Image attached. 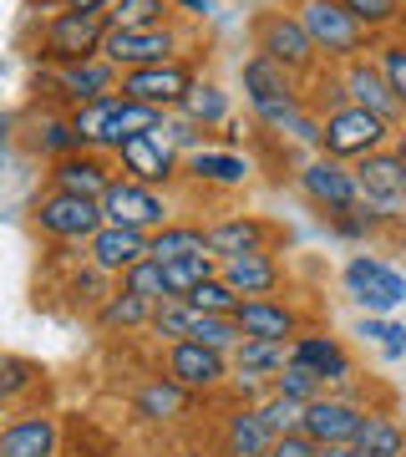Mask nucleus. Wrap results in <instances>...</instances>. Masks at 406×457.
Listing matches in <instances>:
<instances>
[{"label": "nucleus", "mask_w": 406, "mask_h": 457, "mask_svg": "<svg viewBox=\"0 0 406 457\" xmlns=\"http://www.w3.org/2000/svg\"><path fill=\"white\" fill-rule=\"evenodd\" d=\"M239 87H244V102H249V117L264 132H279L290 117L305 112V82L290 66L269 62L264 51H249L239 62Z\"/></svg>", "instance_id": "f257e3e1"}, {"label": "nucleus", "mask_w": 406, "mask_h": 457, "mask_svg": "<svg viewBox=\"0 0 406 457\" xmlns=\"http://www.w3.org/2000/svg\"><path fill=\"white\" fill-rule=\"evenodd\" d=\"M290 5H294V16L305 21L310 41L320 46L325 66H351L356 56H371V51L381 46L341 0H290Z\"/></svg>", "instance_id": "f03ea898"}, {"label": "nucleus", "mask_w": 406, "mask_h": 457, "mask_svg": "<svg viewBox=\"0 0 406 457\" xmlns=\"http://www.w3.org/2000/svg\"><path fill=\"white\" fill-rule=\"evenodd\" d=\"M249 41H254V51H264L269 62L290 66L300 82H310V77L325 66L320 46L310 41L305 21L294 16V5H264L260 16L249 21Z\"/></svg>", "instance_id": "7ed1b4c3"}, {"label": "nucleus", "mask_w": 406, "mask_h": 457, "mask_svg": "<svg viewBox=\"0 0 406 457\" xmlns=\"http://www.w3.org/2000/svg\"><path fill=\"white\" fill-rule=\"evenodd\" d=\"M107 11H51L41 21V66L92 62L107 46Z\"/></svg>", "instance_id": "20e7f679"}, {"label": "nucleus", "mask_w": 406, "mask_h": 457, "mask_svg": "<svg viewBox=\"0 0 406 457\" xmlns=\"http://www.w3.org/2000/svg\"><path fill=\"white\" fill-rule=\"evenodd\" d=\"M31 224L41 239H56V245H92L97 239V228L107 224V213H102V198H77V194H46L31 198Z\"/></svg>", "instance_id": "39448f33"}, {"label": "nucleus", "mask_w": 406, "mask_h": 457, "mask_svg": "<svg viewBox=\"0 0 406 457\" xmlns=\"http://www.w3.org/2000/svg\"><path fill=\"white\" fill-rule=\"evenodd\" d=\"M341 285L360 315H396L406 305V275L381 254H351L341 270Z\"/></svg>", "instance_id": "423d86ee"}, {"label": "nucleus", "mask_w": 406, "mask_h": 457, "mask_svg": "<svg viewBox=\"0 0 406 457\" xmlns=\"http://www.w3.org/2000/svg\"><path fill=\"white\" fill-rule=\"evenodd\" d=\"M188 46H194V31L178 26V21H168V26H147V31H107L102 56H107L117 71H143V66L178 62Z\"/></svg>", "instance_id": "0eeeda50"}, {"label": "nucleus", "mask_w": 406, "mask_h": 457, "mask_svg": "<svg viewBox=\"0 0 406 457\" xmlns=\"http://www.w3.org/2000/svg\"><path fill=\"white\" fill-rule=\"evenodd\" d=\"M391 137H396V122H386V117L366 112V107H341V112L325 117V158H341V163H360V158H371V153H381V147H391Z\"/></svg>", "instance_id": "6e6552de"}, {"label": "nucleus", "mask_w": 406, "mask_h": 457, "mask_svg": "<svg viewBox=\"0 0 406 457\" xmlns=\"http://www.w3.org/2000/svg\"><path fill=\"white\" fill-rule=\"evenodd\" d=\"M294 183H300V194H305L310 209H320V219H341V213L360 209L356 163H341V158L310 153V163L294 173Z\"/></svg>", "instance_id": "1a4fd4ad"}, {"label": "nucleus", "mask_w": 406, "mask_h": 457, "mask_svg": "<svg viewBox=\"0 0 406 457\" xmlns=\"http://www.w3.org/2000/svg\"><path fill=\"white\" fill-rule=\"evenodd\" d=\"M158 371L173 376V381H178V386H188L194 396H219V392H228L234 356L213 351V345H198V341H178V345H162Z\"/></svg>", "instance_id": "9d476101"}, {"label": "nucleus", "mask_w": 406, "mask_h": 457, "mask_svg": "<svg viewBox=\"0 0 406 457\" xmlns=\"http://www.w3.org/2000/svg\"><path fill=\"white\" fill-rule=\"evenodd\" d=\"M112 158H117V173H122V179L147 183V188H173V183L183 179V153L173 147V137L162 128L128 137Z\"/></svg>", "instance_id": "9b49d317"}, {"label": "nucleus", "mask_w": 406, "mask_h": 457, "mask_svg": "<svg viewBox=\"0 0 406 457\" xmlns=\"http://www.w3.org/2000/svg\"><path fill=\"white\" fill-rule=\"evenodd\" d=\"M102 213H107V224L143 228V234H158V228H168L178 219L168 188H147V183H132V179H122V173L112 179V188L102 198Z\"/></svg>", "instance_id": "f8f14e48"}, {"label": "nucleus", "mask_w": 406, "mask_h": 457, "mask_svg": "<svg viewBox=\"0 0 406 457\" xmlns=\"http://www.w3.org/2000/svg\"><path fill=\"white\" fill-rule=\"evenodd\" d=\"M36 82H46L51 97L62 102L66 112H77L87 102L112 97L117 87H122V71L107 56H92V62H71V66H46V77H36Z\"/></svg>", "instance_id": "ddd939ff"}, {"label": "nucleus", "mask_w": 406, "mask_h": 457, "mask_svg": "<svg viewBox=\"0 0 406 457\" xmlns=\"http://www.w3.org/2000/svg\"><path fill=\"white\" fill-rule=\"evenodd\" d=\"M356 183H360V204L376 209L381 219H406V158L396 147H381L371 158L356 163Z\"/></svg>", "instance_id": "4468645a"}, {"label": "nucleus", "mask_w": 406, "mask_h": 457, "mask_svg": "<svg viewBox=\"0 0 406 457\" xmlns=\"http://www.w3.org/2000/svg\"><path fill=\"white\" fill-rule=\"evenodd\" d=\"M198 71L188 56H178V62H162V66H143V71H122V97L132 102H147V107H162V112H178L183 97L194 92Z\"/></svg>", "instance_id": "2eb2a0df"}, {"label": "nucleus", "mask_w": 406, "mask_h": 457, "mask_svg": "<svg viewBox=\"0 0 406 457\" xmlns=\"http://www.w3.org/2000/svg\"><path fill=\"white\" fill-rule=\"evenodd\" d=\"M285 228L264 213H224L209 224V249L219 260H244V254H275Z\"/></svg>", "instance_id": "dca6fc26"}, {"label": "nucleus", "mask_w": 406, "mask_h": 457, "mask_svg": "<svg viewBox=\"0 0 406 457\" xmlns=\"http://www.w3.org/2000/svg\"><path fill=\"white\" fill-rule=\"evenodd\" d=\"M366 402H356V396H341V392H325L320 402H310L305 407V422H300V432L305 437H315L320 447H345V442L360 437V427H366Z\"/></svg>", "instance_id": "f3484780"}, {"label": "nucleus", "mask_w": 406, "mask_h": 457, "mask_svg": "<svg viewBox=\"0 0 406 457\" xmlns=\"http://www.w3.org/2000/svg\"><path fill=\"white\" fill-rule=\"evenodd\" d=\"M143 260H153V234H143V228L102 224L97 239L87 245V264H97L102 275H112V279H122L128 270H137Z\"/></svg>", "instance_id": "a211bd4d"}, {"label": "nucleus", "mask_w": 406, "mask_h": 457, "mask_svg": "<svg viewBox=\"0 0 406 457\" xmlns=\"http://www.w3.org/2000/svg\"><path fill=\"white\" fill-rule=\"evenodd\" d=\"M117 179V158H107V153H77V158H62V163L46 168V188H56V194H77V198H107V188H112Z\"/></svg>", "instance_id": "6ab92c4d"}, {"label": "nucleus", "mask_w": 406, "mask_h": 457, "mask_svg": "<svg viewBox=\"0 0 406 457\" xmlns=\"http://www.w3.org/2000/svg\"><path fill=\"white\" fill-rule=\"evenodd\" d=\"M290 351H294L300 366H310L315 376H325L330 392H341V386L356 381V361H351V351H345L341 336H330V330H300V341H294Z\"/></svg>", "instance_id": "aec40b11"}, {"label": "nucleus", "mask_w": 406, "mask_h": 457, "mask_svg": "<svg viewBox=\"0 0 406 457\" xmlns=\"http://www.w3.org/2000/svg\"><path fill=\"white\" fill-rule=\"evenodd\" d=\"M341 71H345V92H351V102H356V107H366V112L386 117V122H396V128H402L406 107H402V97L391 92L386 71H381V62H376V56H356V62L341 66Z\"/></svg>", "instance_id": "412c9836"}, {"label": "nucleus", "mask_w": 406, "mask_h": 457, "mask_svg": "<svg viewBox=\"0 0 406 457\" xmlns=\"http://www.w3.org/2000/svg\"><path fill=\"white\" fill-rule=\"evenodd\" d=\"M244 326L249 341H300V330H305V315L294 311L290 300H279V295H264V300H244L239 315H234Z\"/></svg>", "instance_id": "4be33fe9"}, {"label": "nucleus", "mask_w": 406, "mask_h": 457, "mask_svg": "<svg viewBox=\"0 0 406 457\" xmlns=\"http://www.w3.org/2000/svg\"><path fill=\"white\" fill-rule=\"evenodd\" d=\"M62 422L51 411H16L0 427V457H56Z\"/></svg>", "instance_id": "5701e85b"}, {"label": "nucleus", "mask_w": 406, "mask_h": 457, "mask_svg": "<svg viewBox=\"0 0 406 457\" xmlns=\"http://www.w3.org/2000/svg\"><path fill=\"white\" fill-rule=\"evenodd\" d=\"M194 402L198 396L188 392V386H178L173 376H147L143 386H137V396H132V417L137 422H147V427H173V422H183L188 411H194Z\"/></svg>", "instance_id": "b1692460"}, {"label": "nucleus", "mask_w": 406, "mask_h": 457, "mask_svg": "<svg viewBox=\"0 0 406 457\" xmlns=\"http://www.w3.org/2000/svg\"><path fill=\"white\" fill-rule=\"evenodd\" d=\"M249 173H254V163L234 147H198L183 158V179L203 183V188H244Z\"/></svg>", "instance_id": "393cba45"}, {"label": "nucleus", "mask_w": 406, "mask_h": 457, "mask_svg": "<svg viewBox=\"0 0 406 457\" xmlns=\"http://www.w3.org/2000/svg\"><path fill=\"white\" fill-rule=\"evenodd\" d=\"M275 453V432L264 427L260 407H234L219 422V457H269Z\"/></svg>", "instance_id": "a878e982"}, {"label": "nucleus", "mask_w": 406, "mask_h": 457, "mask_svg": "<svg viewBox=\"0 0 406 457\" xmlns=\"http://www.w3.org/2000/svg\"><path fill=\"white\" fill-rule=\"evenodd\" d=\"M219 275L244 295V300H264V295H279L285 285V264L275 254H244V260H224Z\"/></svg>", "instance_id": "bb28decb"}, {"label": "nucleus", "mask_w": 406, "mask_h": 457, "mask_svg": "<svg viewBox=\"0 0 406 457\" xmlns=\"http://www.w3.org/2000/svg\"><path fill=\"white\" fill-rule=\"evenodd\" d=\"M31 153H36V158H46V168L62 163V158L87 153V143H81L71 112H36V122H31Z\"/></svg>", "instance_id": "cd10ccee"}, {"label": "nucleus", "mask_w": 406, "mask_h": 457, "mask_svg": "<svg viewBox=\"0 0 406 457\" xmlns=\"http://www.w3.org/2000/svg\"><path fill=\"white\" fill-rule=\"evenodd\" d=\"M194 254H213L209 249V224H198V219H173L168 228L153 234V260L158 264L194 260Z\"/></svg>", "instance_id": "c85d7f7f"}, {"label": "nucleus", "mask_w": 406, "mask_h": 457, "mask_svg": "<svg viewBox=\"0 0 406 457\" xmlns=\"http://www.w3.org/2000/svg\"><path fill=\"white\" fill-rule=\"evenodd\" d=\"M122 92H112V97H102V102H87V107H77L71 112V122H77L81 132V143L92 147V153H107L112 158V128H117V112H122Z\"/></svg>", "instance_id": "c756f323"}, {"label": "nucleus", "mask_w": 406, "mask_h": 457, "mask_svg": "<svg viewBox=\"0 0 406 457\" xmlns=\"http://www.w3.org/2000/svg\"><path fill=\"white\" fill-rule=\"evenodd\" d=\"M153 315H158V305L153 300H143V295H132L128 285H117L112 295H107V305L97 311V326L102 330H147L153 326Z\"/></svg>", "instance_id": "7c9ffc66"}, {"label": "nucleus", "mask_w": 406, "mask_h": 457, "mask_svg": "<svg viewBox=\"0 0 406 457\" xmlns=\"http://www.w3.org/2000/svg\"><path fill=\"white\" fill-rule=\"evenodd\" d=\"M178 112H183V117H194L198 128H228V122H234V97H228V92L213 82V77H198L194 92L183 97Z\"/></svg>", "instance_id": "2f4dec72"}, {"label": "nucleus", "mask_w": 406, "mask_h": 457, "mask_svg": "<svg viewBox=\"0 0 406 457\" xmlns=\"http://www.w3.org/2000/svg\"><path fill=\"white\" fill-rule=\"evenodd\" d=\"M360 457H406V427L391 417V411H366V427L356 437Z\"/></svg>", "instance_id": "473e14b6"}, {"label": "nucleus", "mask_w": 406, "mask_h": 457, "mask_svg": "<svg viewBox=\"0 0 406 457\" xmlns=\"http://www.w3.org/2000/svg\"><path fill=\"white\" fill-rule=\"evenodd\" d=\"M290 361H294L290 341H249V336H244V345H239V351H234V371L264 376V381L275 386V376L285 371Z\"/></svg>", "instance_id": "72a5a7b5"}, {"label": "nucleus", "mask_w": 406, "mask_h": 457, "mask_svg": "<svg viewBox=\"0 0 406 457\" xmlns=\"http://www.w3.org/2000/svg\"><path fill=\"white\" fill-rule=\"evenodd\" d=\"M41 386H46V371H41L36 361L16 356V351H11V356H0V402H5L11 411H16L31 392H41Z\"/></svg>", "instance_id": "f704fd0d"}, {"label": "nucleus", "mask_w": 406, "mask_h": 457, "mask_svg": "<svg viewBox=\"0 0 406 457\" xmlns=\"http://www.w3.org/2000/svg\"><path fill=\"white\" fill-rule=\"evenodd\" d=\"M168 21H178L173 0H112V11H107L112 31H147V26H168Z\"/></svg>", "instance_id": "c9c22d12"}, {"label": "nucleus", "mask_w": 406, "mask_h": 457, "mask_svg": "<svg viewBox=\"0 0 406 457\" xmlns=\"http://www.w3.org/2000/svg\"><path fill=\"white\" fill-rule=\"evenodd\" d=\"M305 107L315 117H330V112H341V107H351V92H345V71L341 66H320L315 77L305 82Z\"/></svg>", "instance_id": "e433bc0d"}, {"label": "nucleus", "mask_w": 406, "mask_h": 457, "mask_svg": "<svg viewBox=\"0 0 406 457\" xmlns=\"http://www.w3.org/2000/svg\"><path fill=\"white\" fill-rule=\"evenodd\" d=\"M356 336L366 345H376L381 361H406V326L396 320V315H360Z\"/></svg>", "instance_id": "4c0bfd02"}, {"label": "nucleus", "mask_w": 406, "mask_h": 457, "mask_svg": "<svg viewBox=\"0 0 406 457\" xmlns=\"http://www.w3.org/2000/svg\"><path fill=\"white\" fill-rule=\"evenodd\" d=\"M341 5L376 36V41H386L396 26H406V0H341Z\"/></svg>", "instance_id": "58836bf2"}, {"label": "nucleus", "mask_w": 406, "mask_h": 457, "mask_svg": "<svg viewBox=\"0 0 406 457\" xmlns=\"http://www.w3.org/2000/svg\"><path fill=\"white\" fill-rule=\"evenodd\" d=\"M194 320H198V311L188 305V300H168V305H158V315H153V326H147V336H153L158 345L194 341Z\"/></svg>", "instance_id": "ea45409f"}, {"label": "nucleus", "mask_w": 406, "mask_h": 457, "mask_svg": "<svg viewBox=\"0 0 406 457\" xmlns=\"http://www.w3.org/2000/svg\"><path fill=\"white\" fill-rule=\"evenodd\" d=\"M162 270H168L173 295H178V300H188L203 279H213L219 270H224V260H219V254H194V260H173V264H162Z\"/></svg>", "instance_id": "a19ab883"}, {"label": "nucleus", "mask_w": 406, "mask_h": 457, "mask_svg": "<svg viewBox=\"0 0 406 457\" xmlns=\"http://www.w3.org/2000/svg\"><path fill=\"white\" fill-rule=\"evenodd\" d=\"M188 305H194L198 315H239V305H244V295L228 285L224 275H213V279H203L194 295H188Z\"/></svg>", "instance_id": "79ce46f5"}, {"label": "nucleus", "mask_w": 406, "mask_h": 457, "mask_svg": "<svg viewBox=\"0 0 406 457\" xmlns=\"http://www.w3.org/2000/svg\"><path fill=\"white\" fill-rule=\"evenodd\" d=\"M275 392H279V396H290V402H300V407H310V402H320L330 386H325V376H315L310 366L290 361V366L275 376Z\"/></svg>", "instance_id": "37998d69"}, {"label": "nucleus", "mask_w": 406, "mask_h": 457, "mask_svg": "<svg viewBox=\"0 0 406 457\" xmlns=\"http://www.w3.org/2000/svg\"><path fill=\"white\" fill-rule=\"evenodd\" d=\"M122 285H128L132 295L153 300V305H168V300H178V295H173V285H168V270H162L158 260H143L137 270H128V275H122Z\"/></svg>", "instance_id": "c03bdc74"}, {"label": "nucleus", "mask_w": 406, "mask_h": 457, "mask_svg": "<svg viewBox=\"0 0 406 457\" xmlns=\"http://www.w3.org/2000/svg\"><path fill=\"white\" fill-rule=\"evenodd\" d=\"M107 279L112 275H102L97 264H87V270H77V275H71V285H66V295H71V305H87V311L97 315L102 305H107Z\"/></svg>", "instance_id": "a18cd8bd"}, {"label": "nucleus", "mask_w": 406, "mask_h": 457, "mask_svg": "<svg viewBox=\"0 0 406 457\" xmlns=\"http://www.w3.org/2000/svg\"><path fill=\"white\" fill-rule=\"evenodd\" d=\"M381 228H386V219H381L376 209H366V204H360V209H351V213H341V219H330V234H336V239H351V245L376 239Z\"/></svg>", "instance_id": "49530a36"}, {"label": "nucleus", "mask_w": 406, "mask_h": 457, "mask_svg": "<svg viewBox=\"0 0 406 457\" xmlns=\"http://www.w3.org/2000/svg\"><path fill=\"white\" fill-rule=\"evenodd\" d=\"M260 417H264V427H269L275 437H285V432H300V422H305V407H300V402H290V396L269 392V396L260 402Z\"/></svg>", "instance_id": "de8ad7c7"}, {"label": "nucleus", "mask_w": 406, "mask_h": 457, "mask_svg": "<svg viewBox=\"0 0 406 457\" xmlns=\"http://www.w3.org/2000/svg\"><path fill=\"white\" fill-rule=\"evenodd\" d=\"M371 56L381 62L391 92H396V97H402V107H406V36H386V41H381Z\"/></svg>", "instance_id": "09e8293b"}, {"label": "nucleus", "mask_w": 406, "mask_h": 457, "mask_svg": "<svg viewBox=\"0 0 406 457\" xmlns=\"http://www.w3.org/2000/svg\"><path fill=\"white\" fill-rule=\"evenodd\" d=\"M162 132L173 137V147H178L183 158H188V153H198V147H209V128H198L194 117H183V112H168Z\"/></svg>", "instance_id": "8fccbe9b"}, {"label": "nucleus", "mask_w": 406, "mask_h": 457, "mask_svg": "<svg viewBox=\"0 0 406 457\" xmlns=\"http://www.w3.org/2000/svg\"><path fill=\"white\" fill-rule=\"evenodd\" d=\"M275 392L264 376H249V371H234L228 376V396H234V407H260L264 396Z\"/></svg>", "instance_id": "3c124183"}, {"label": "nucleus", "mask_w": 406, "mask_h": 457, "mask_svg": "<svg viewBox=\"0 0 406 457\" xmlns=\"http://www.w3.org/2000/svg\"><path fill=\"white\" fill-rule=\"evenodd\" d=\"M325 447L315 437H305V432H285V437H275V453L269 457H320Z\"/></svg>", "instance_id": "603ef678"}, {"label": "nucleus", "mask_w": 406, "mask_h": 457, "mask_svg": "<svg viewBox=\"0 0 406 457\" xmlns=\"http://www.w3.org/2000/svg\"><path fill=\"white\" fill-rule=\"evenodd\" d=\"M173 11H178V21H209L213 0H173Z\"/></svg>", "instance_id": "864d4df0"}, {"label": "nucleus", "mask_w": 406, "mask_h": 457, "mask_svg": "<svg viewBox=\"0 0 406 457\" xmlns=\"http://www.w3.org/2000/svg\"><path fill=\"white\" fill-rule=\"evenodd\" d=\"M66 11H112V0H66Z\"/></svg>", "instance_id": "5fc2aeb1"}, {"label": "nucleus", "mask_w": 406, "mask_h": 457, "mask_svg": "<svg viewBox=\"0 0 406 457\" xmlns=\"http://www.w3.org/2000/svg\"><path fill=\"white\" fill-rule=\"evenodd\" d=\"M320 457H360V447H356V442H345V447H325Z\"/></svg>", "instance_id": "6e6d98bb"}, {"label": "nucleus", "mask_w": 406, "mask_h": 457, "mask_svg": "<svg viewBox=\"0 0 406 457\" xmlns=\"http://www.w3.org/2000/svg\"><path fill=\"white\" fill-rule=\"evenodd\" d=\"M391 147H396V153H402V158H406V122H402V128H396V137H391Z\"/></svg>", "instance_id": "4d7b16f0"}, {"label": "nucleus", "mask_w": 406, "mask_h": 457, "mask_svg": "<svg viewBox=\"0 0 406 457\" xmlns=\"http://www.w3.org/2000/svg\"><path fill=\"white\" fill-rule=\"evenodd\" d=\"M168 457H213V453H203V447H178V453H168Z\"/></svg>", "instance_id": "13d9d810"}]
</instances>
